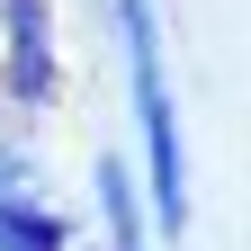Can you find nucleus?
I'll return each instance as SVG.
<instances>
[{
    "label": "nucleus",
    "instance_id": "obj_3",
    "mask_svg": "<svg viewBox=\"0 0 251 251\" xmlns=\"http://www.w3.org/2000/svg\"><path fill=\"white\" fill-rule=\"evenodd\" d=\"M0 251H36V242H18V233H9V225H0Z\"/></svg>",
    "mask_w": 251,
    "mask_h": 251
},
{
    "label": "nucleus",
    "instance_id": "obj_2",
    "mask_svg": "<svg viewBox=\"0 0 251 251\" xmlns=\"http://www.w3.org/2000/svg\"><path fill=\"white\" fill-rule=\"evenodd\" d=\"M99 198H108V225H117V251H144V225H135V198H126V171H99Z\"/></svg>",
    "mask_w": 251,
    "mask_h": 251
},
{
    "label": "nucleus",
    "instance_id": "obj_1",
    "mask_svg": "<svg viewBox=\"0 0 251 251\" xmlns=\"http://www.w3.org/2000/svg\"><path fill=\"white\" fill-rule=\"evenodd\" d=\"M126 36H135V108H144V135H152V188H162V225L188 215V179H179V117H171V90H162V63H152V9L126 0Z\"/></svg>",
    "mask_w": 251,
    "mask_h": 251
}]
</instances>
